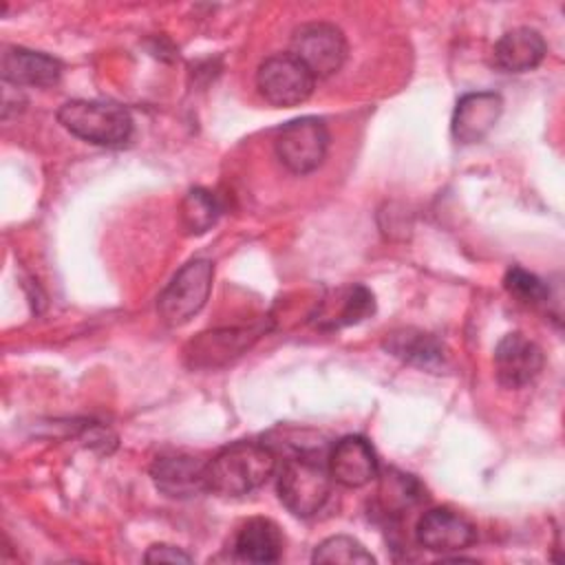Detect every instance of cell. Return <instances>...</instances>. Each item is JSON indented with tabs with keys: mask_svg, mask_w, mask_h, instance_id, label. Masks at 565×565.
I'll return each instance as SVG.
<instances>
[{
	"mask_svg": "<svg viewBox=\"0 0 565 565\" xmlns=\"http://www.w3.org/2000/svg\"><path fill=\"white\" fill-rule=\"evenodd\" d=\"M4 84L13 86H53L62 75V64L40 51L7 46L0 62Z\"/></svg>",
	"mask_w": 565,
	"mask_h": 565,
	"instance_id": "obj_13",
	"label": "cell"
},
{
	"mask_svg": "<svg viewBox=\"0 0 565 565\" xmlns=\"http://www.w3.org/2000/svg\"><path fill=\"white\" fill-rule=\"evenodd\" d=\"M278 468V455L263 441H234L207 461V490L221 497H245L258 490Z\"/></svg>",
	"mask_w": 565,
	"mask_h": 565,
	"instance_id": "obj_1",
	"label": "cell"
},
{
	"mask_svg": "<svg viewBox=\"0 0 565 565\" xmlns=\"http://www.w3.org/2000/svg\"><path fill=\"white\" fill-rule=\"evenodd\" d=\"M503 113V99L494 90H477L459 97L452 119H450V130L452 137L459 143H477L481 141L499 121Z\"/></svg>",
	"mask_w": 565,
	"mask_h": 565,
	"instance_id": "obj_12",
	"label": "cell"
},
{
	"mask_svg": "<svg viewBox=\"0 0 565 565\" xmlns=\"http://www.w3.org/2000/svg\"><path fill=\"white\" fill-rule=\"evenodd\" d=\"M311 561L320 565H373L375 556L358 539L335 534L316 545Z\"/></svg>",
	"mask_w": 565,
	"mask_h": 565,
	"instance_id": "obj_21",
	"label": "cell"
},
{
	"mask_svg": "<svg viewBox=\"0 0 565 565\" xmlns=\"http://www.w3.org/2000/svg\"><path fill=\"white\" fill-rule=\"evenodd\" d=\"M221 212L223 207L214 192L205 188H192L181 201L179 221L185 234L199 236V234H205L218 221Z\"/></svg>",
	"mask_w": 565,
	"mask_h": 565,
	"instance_id": "obj_19",
	"label": "cell"
},
{
	"mask_svg": "<svg viewBox=\"0 0 565 565\" xmlns=\"http://www.w3.org/2000/svg\"><path fill=\"white\" fill-rule=\"evenodd\" d=\"M329 150V130L318 117H298L285 124L274 139L276 159L291 174H309L322 166Z\"/></svg>",
	"mask_w": 565,
	"mask_h": 565,
	"instance_id": "obj_6",
	"label": "cell"
},
{
	"mask_svg": "<svg viewBox=\"0 0 565 565\" xmlns=\"http://www.w3.org/2000/svg\"><path fill=\"white\" fill-rule=\"evenodd\" d=\"M333 479L324 461L311 450H298L287 457L278 470V499L300 519L316 516L331 497Z\"/></svg>",
	"mask_w": 565,
	"mask_h": 565,
	"instance_id": "obj_2",
	"label": "cell"
},
{
	"mask_svg": "<svg viewBox=\"0 0 565 565\" xmlns=\"http://www.w3.org/2000/svg\"><path fill=\"white\" fill-rule=\"evenodd\" d=\"M154 488L170 499H192L207 490V461L174 452L161 455L150 466Z\"/></svg>",
	"mask_w": 565,
	"mask_h": 565,
	"instance_id": "obj_11",
	"label": "cell"
},
{
	"mask_svg": "<svg viewBox=\"0 0 565 565\" xmlns=\"http://www.w3.org/2000/svg\"><path fill=\"white\" fill-rule=\"evenodd\" d=\"M545 53L547 44L536 29L516 26L497 40L492 49V62L503 73H525L536 68Z\"/></svg>",
	"mask_w": 565,
	"mask_h": 565,
	"instance_id": "obj_14",
	"label": "cell"
},
{
	"mask_svg": "<svg viewBox=\"0 0 565 565\" xmlns=\"http://www.w3.org/2000/svg\"><path fill=\"white\" fill-rule=\"evenodd\" d=\"M335 309H324L318 313V327L320 329H340L349 324H358L364 318L373 316L375 311V298L364 285H349L335 294Z\"/></svg>",
	"mask_w": 565,
	"mask_h": 565,
	"instance_id": "obj_18",
	"label": "cell"
},
{
	"mask_svg": "<svg viewBox=\"0 0 565 565\" xmlns=\"http://www.w3.org/2000/svg\"><path fill=\"white\" fill-rule=\"evenodd\" d=\"M258 331H247V329H223V331H210V333H201V338L194 344V353H190L194 358V362H199L201 358H205V364H214V360L218 355H223V362L241 355V351H245L252 342V338H256Z\"/></svg>",
	"mask_w": 565,
	"mask_h": 565,
	"instance_id": "obj_20",
	"label": "cell"
},
{
	"mask_svg": "<svg viewBox=\"0 0 565 565\" xmlns=\"http://www.w3.org/2000/svg\"><path fill=\"white\" fill-rule=\"evenodd\" d=\"M503 287L508 289L510 296H514L519 302L523 305H545L550 298V289L547 285L532 271L523 269V267H510L503 276Z\"/></svg>",
	"mask_w": 565,
	"mask_h": 565,
	"instance_id": "obj_22",
	"label": "cell"
},
{
	"mask_svg": "<svg viewBox=\"0 0 565 565\" xmlns=\"http://www.w3.org/2000/svg\"><path fill=\"white\" fill-rule=\"evenodd\" d=\"M377 477H380V486H377L375 503L386 519L408 512L424 497V490L413 475L388 468L382 475L377 472Z\"/></svg>",
	"mask_w": 565,
	"mask_h": 565,
	"instance_id": "obj_17",
	"label": "cell"
},
{
	"mask_svg": "<svg viewBox=\"0 0 565 565\" xmlns=\"http://www.w3.org/2000/svg\"><path fill=\"white\" fill-rule=\"evenodd\" d=\"M384 349L393 358L419 369H437L446 358L444 344L433 333L413 327L391 331L384 340Z\"/></svg>",
	"mask_w": 565,
	"mask_h": 565,
	"instance_id": "obj_16",
	"label": "cell"
},
{
	"mask_svg": "<svg viewBox=\"0 0 565 565\" xmlns=\"http://www.w3.org/2000/svg\"><path fill=\"white\" fill-rule=\"evenodd\" d=\"M415 539L428 552H461L477 541V527L450 508H430L417 519Z\"/></svg>",
	"mask_w": 565,
	"mask_h": 565,
	"instance_id": "obj_9",
	"label": "cell"
},
{
	"mask_svg": "<svg viewBox=\"0 0 565 565\" xmlns=\"http://www.w3.org/2000/svg\"><path fill=\"white\" fill-rule=\"evenodd\" d=\"M545 358L541 347L527 335L514 331L499 340L494 349V375L503 388H523L543 371Z\"/></svg>",
	"mask_w": 565,
	"mask_h": 565,
	"instance_id": "obj_8",
	"label": "cell"
},
{
	"mask_svg": "<svg viewBox=\"0 0 565 565\" xmlns=\"http://www.w3.org/2000/svg\"><path fill=\"white\" fill-rule=\"evenodd\" d=\"M232 550L245 563H276L282 556L285 536L271 519L254 516L238 527Z\"/></svg>",
	"mask_w": 565,
	"mask_h": 565,
	"instance_id": "obj_15",
	"label": "cell"
},
{
	"mask_svg": "<svg viewBox=\"0 0 565 565\" xmlns=\"http://www.w3.org/2000/svg\"><path fill=\"white\" fill-rule=\"evenodd\" d=\"M327 468L333 483L344 488H364L377 479L380 463L371 441L362 435H347L333 444L327 455Z\"/></svg>",
	"mask_w": 565,
	"mask_h": 565,
	"instance_id": "obj_10",
	"label": "cell"
},
{
	"mask_svg": "<svg viewBox=\"0 0 565 565\" xmlns=\"http://www.w3.org/2000/svg\"><path fill=\"white\" fill-rule=\"evenodd\" d=\"M143 561L146 563H190L192 556L188 552H183L181 547H174L168 543H157V545L148 547Z\"/></svg>",
	"mask_w": 565,
	"mask_h": 565,
	"instance_id": "obj_23",
	"label": "cell"
},
{
	"mask_svg": "<svg viewBox=\"0 0 565 565\" xmlns=\"http://www.w3.org/2000/svg\"><path fill=\"white\" fill-rule=\"evenodd\" d=\"M57 121L77 139L117 148L132 137L130 113L113 102L99 99H68L57 110Z\"/></svg>",
	"mask_w": 565,
	"mask_h": 565,
	"instance_id": "obj_3",
	"label": "cell"
},
{
	"mask_svg": "<svg viewBox=\"0 0 565 565\" xmlns=\"http://www.w3.org/2000/svg\"><path fill=\"white\" fill-rule=\"evenodd\" d=\"M214 280V263L207 258L188 260L157 298L159 318L168 327L190 322L207 302Z\"/></svg>",
	"mask_w": 565,
	"mask_h": 565,
	"instance_id": "obj_4",
	"label": "cell"
},
{
	"mask_svg": "<svg viewBox=\"0 0 565 565\" xmlns=\"http://www.w3.org/2000/svg\"><path fill=\"white\" fill-rule=\"evenodd\" d=\"M347 38L329 22H307L291 33L289 53L320 79L338 73L347 60Z\"/></svg>",
	"mask_w": 565,
	"mask_h": 565,
	"instance_id": "obj_7",
	"label": "cell"
},
{
	"mask_svg": "<svg viewBox=\"0 0 565 565\" xmlns=\"http://www.w3.org/2000/svg\"><path fill=\"white\" fill-rule=\"evenodd\" d=\"M313 86L316 77L291 53H276L258 64L256 90L269 106H300L311 97Z\"/></svg>",
	"mask_w": 565,
	"mask_h": 565,
	"instance_id": "obj_5",
	"label": "cell"
}]
</instances>
